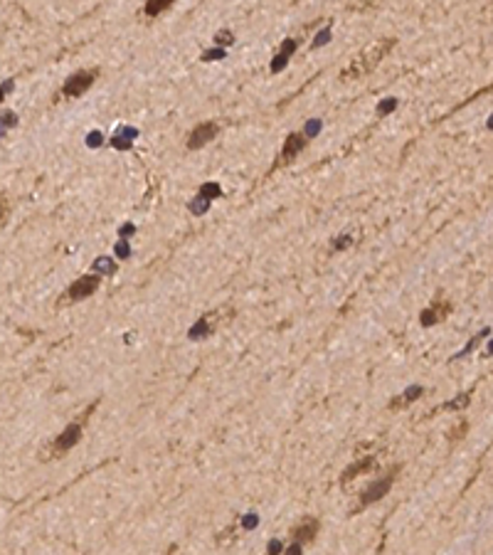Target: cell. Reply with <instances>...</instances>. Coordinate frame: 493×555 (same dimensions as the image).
I'll list each match as a JSON object with an SVG mask.
<instances>
[{
  "label": "cell",
  "mask_w": 493,
  "mask_h": 555,
  "mask_svg": "<svg viewBox=\"0 0 493 555\" xmlns=\"http://www.w3.org/2000/svg\"><path fill=\"white\" fill-rule=\"evenodd\" d=\"M0 126H3V128L17 126V114H15V111H3V114H0Z\"/></svg>",
  "instance_id": "cell-17"
},
{
  "label": "cell",
  "mask_w": 493,
  "mask_h": 555,
  "mask_svg": "<svg viewBox=\"0 0 493 555\" xmlns=\"http://www.w3.org/2000/svg\"><path fill=\"white\" fill-rule=\"evenodd\" d=\"M318 528H321V521L318 518H303L298 526H294L291 530V543H298V545H306L311 543L316 536H318Z\"/></svg>",
  "instance_id": "cell-6"
},
{
  "label": "cell",
  "mask_w": 493,
  "mask_h": 555,
  "mask_svg": "<svg viewBox=\"0 0 493 555\" xmlns=\"http://www.w3.org/2000/svg\"><path fill=\"white\" fill-rule=\"evenodd\" d=\"M3 99H5V89L0 86V101H3Z\"/></svg>",
  "instance_id": "cell-33"
},
{
  "label": "cell",
  "mask_w": 493,
  "mask_h": 555,
  "mask_svg": "<svg viewBox=\"0 0 493 555\" xmlns=\"http://www.w3.org/2000/svg\"><path fill=\"white\" fill-rule=\"evenodd\" d=\"M111 146H113V148H121V151H126V148H131V141L121 139V136H113V139H111Z\"/></svg>",
  "instance_id": "cell-24"
},
{
  "label": "cell",
  "mask_w": 493,
  "mask_h": 555,
  "mask_svg": "<svg viewBox=\"0 0 493 555\" xmlns=\"http://www.w3.org/2000/svg\"><path fill=\"white\" fill-rule=\"evenodd\" d=\"M79 439H82V422H74L52 442V447L47 449V457L44 459H57V457H62V454H67Z\"/></svg>",
  "instance_id": "cell-3"
},
{
  "label": "cell",
  "mask_w": 493,
  "mask_h": 555,
  "mask_svg": "<svg viewBox=\"0 0 493 555\" xmlns=\"http://www.w3.org/2000/svg\"><path fill=\"white\" fill-rule=\"evenodd\" d=\"M488 353H493V343H491V348H488Z\"/></svg>",
  "instance_id": "cell-35"
},
{
  "label": "cell",
  "mask_w": 493,
  "mask_h": 555,
  "mask_svg": "<svg viewBox=\"0 0 493 555\" xmlns=\"http://www.w3.org/2000/svg\"><path fill=\"white\" fill-rule=\"evenodd\" d=\"M419 395H424V388L422 385H412L409 390H405L402 395H397L392 403H390V410H400V407H407V405H412Z\"/></svg>",
  "instance_id": "cell-11"
},
{
  "label": "cell",
  "mask_w": 493,
  "mask_h": 555,
  "mask_svg": "<svg viewBox=\"0 0 493 555\" xmlns=\"http://www.w3.org/2000/svg\"><path fill=\"white\" fill-rule=\"evenodd\" d=\"M94 269L104 272V274H113V272H116V262L106 259V257H99L97 262H94Z\"/></svg>",
  "instance_id": "cell-15"
},
{
  "label": "cell",
  "mask_w": 493,
  "mask_h": 555,
  "mask_svg": "<svg viewBox=\"0 0 493 555\" xmlns=\"http://www.w3.org/2000/svg\"><path fill=\"white\" fill-rule=\"evenodd\" d=\"M296 47H298V42H294V40H286V45H284V47H281V55L291 57V52H294Z\"/></svg>",
  "instance_id": "cell-28"
},
{
  "label": "cell",
  "mask_w": 493,
  "mask_h": 555,
  "mask_svg": "<svg viewBox=\"0 0 493 555\" xmlns=\"http://www.w3.org/2000/svg\"><path fill=\"white\" fill-rule=\"evenodd\" d=\"M168 8H170L168 0H155V3H148V5L143 8V13L148 15V17H153V15L163 13V10H168Z\"/></svg>",
  "instance_id": "cell-14"
},
{
  "label": "cell",
  "mask_w": 493,
  "mask_h": 555,
  "mask_svg": "<svg viewBox=\"0 0 493 555\" xmlns=\"http://www.w3.org/2000/svg\"><path fill=\"white\" fill-rule=\"evenodd\" d=\"M119 136L128 141V139H136V136H138V131H136V128H128V126H124V128L119 131Z\"/></svg>",
  "instance_id": "cell-27"
},
{
  "label": "cell",
  "mask_w": 493,
  "mask_h": 555,
  "mask_svg": "<svg viewBox=\"0 0 493 555\" xmlns=\"http://www.w3.org/2000/svg\"><path fill=\"white\" fill-rule=\"evenodd\" d=\"M94 77H97V72H77V74H72L69 79L64 82V86H62V97H67V99L82 97L86 89L94 84Z\"/></svg>",
  "instance_id": "cell-5"
},
{
  "label": "cell",
  "mask_w": 493,
  "mask_h": 555,
  "mask_svg": "<svg viewBox=\"0 0 493 555\" xmlns=\"http://www.w3.org/2000/svg\"><path fill=\"white\" fill-rule=\"evenodd\" d=\"M449 314V304H441V301H434V304L429 306V308H424L419 321H422V326H434L437 321H441L444 316Z\"/></svg>",
  "instance_id": "cell-8"
},
{
  "label": "cell",
  "mask_w": 493,
  "mask_h": 555,
  "mask_svg": "<svg viewBox=\"0 0 493 555\" xmlns=\"http://www.w3.org/2000/svg\"><path fill=\"white\" fill-rule=\"evenodd\" d=\"M86 143H89L91 148H97V146H101V134H99V131H91V134L86 136Z\"/></svg>",
  "instance_id": "cell-26"
},
{
  "label": "cell",
  "mask_w": 493,
  "mask_h": 555,
  "mask_svg": "<svg viewBox=\"0 0 493 555\" xmlns=\"http://www.w3.org/2000/svg\"><path fill=\"white\" fill-rule=\"evenodd\" d=\"M0 134H3V131H0Z\"/></svg>",
  "instance_id": "cell-37"
},
{
  "label": "cell",
  "mask_w": 493,
  "mask_h": 555,
  "mask_svg": "<svg viewBox=\"0 0 493 555\" xmlns=\"http://www.w3.org/2000/svg\"><path fill=\"white\" fill-rule=\"evenodd\" d=\"M0 217H3V205H0Z\"/></svg>",
  "instance_id": "cell-36"
},
{
  "label": "cell",
  "mask_w": 493,
  "mask_h": 555,
  "mask_svg": "<svg viewBox=\"0 0 493 555\" xmlns=\"http://www.w3.org/2000/svg\"><path fill=\"white\" fill-rule=\"evenodd\" d=\"M128 254H131V247L126 245V239H121L119 245H116V257H121V259H126Z\"/></svg>",
  "instance_id": "cell-23"
},
{
  "label": "cell",
  "mask_w": 493,
  "mask_h": 555,
  "mask_svg": "<svg viewBox=\"0 0 493 555\" xmlns=\"http://www.w3.org/2000/svg\"><path fill=\"white\" fill-rule=\"evenodd\" d=\"M222 195V188L217 185V183H205L202 188H200V197H205V200H215V197H220Z\"/></svg>",
  "instance_id": "cell-13"
},
{
  "label": "cell",
  "mask_w": 493,
  "mask_h": 555,
  "mask_svg": "<svg viewBox=\"0 0 493 555\" xmlns=\"http://www.w3.org/2000/svg\"><path fill=\"white\" fill-rule=\"evenodd\" d=\"M217 131H220V126L212 124V121L195 126V128H193V134L187 136V148H193V151H195V148H202L207 141H212L215 136H217Z\"/></svg>",
  "instance_id": "cell-7"
},
{
  "label": "cell",
  "mask_w": 493,
  "mask_h": 555,
  "mask_svg": "<svg viewBox=\"0 0 493 555\" xmlns=\"http://www.w3.org/2000/svg\"><path fill=\"white\" fill-rule=\"evenodd\" d=\"M99 281L101 279L97 274H86V277L77 279L67 292L62 294V304H74V301H82V299H89L91 294L99 289Z\"/></svg>",
  "instance_id": "cell-2"
},
{
  "label": "cell",
  "mask_w": 493,
  "mask_h": 555,
  "mask_svg": "<svg viewBox=\"0 0 493 555\" xmlns=\"http://www.w3.org/2000/svg\"><path fill=\"white\" fill-rule=\"evenodd\" d=\"M394 472H397V467H394L392 472L387 474L385 479H378V481H372V484L367 486L365 491L360 494V503H358V508H365L370 503H375V501H380L390 489H392V481H394Z\"/></svg>",
  "instance_id": "cell-4"
},
{
  "label": "cell",
  "mask_w": 493,
  "mask_h": 555,
  "mask_svg": "<svg viewBox=\"0 0 493 555\" xmlns=\"http://www.w3.org/2000/svg\"><path fill=\"white\" fill-rule=\"evenodd\" d=\"M318 131H321V121H318V119H311L309 126H306V131H303V136H306V139H313Z\"/></svg>",
  "instance_id": "cell-19"
},
{
  "label": "cell",
  "mask_w": 493,
  "mask_h": 555,
  "mask_svg": "<svg viewBox=\"0 0 493 555\" xmlns=\"http://www.w3.org/2000/svg\"><path fill=\"white\" fill-rule=\"evenodd\" d=\"M375 464V457H363V459H358L355 464H350L345 472L340 474V484H348V481H353L355 476H360V474H365L370 467Z\"/></svg>",
  "instance_id": "cell-9"
},
{
  "label": "cell",
  "mask_w": 493,
  "mask_h": 555,
  "mask_svg": "<svg viewBox=\"0 0 493 555\" xmlns=\"http://www.w3.org/2000/svg\"><path fill=\"white\" fill-rule=\"evenodd\" d=\"M232 40H234V35H232L229 30H220V32L215 35V42H217V45H232Z\"/></svg>",
  "instance_id": "cell-20"
},
{
  "label": "cell",
  "mask_w": 493,
  "mask_h": 555,
  "mask_svg": "<svg viewBox=\"0 0 493 555\" xmlns=\"http://www.w3.org/2000/svg\"><path fill=\"white\" fill-rule=\"evenodd\" d=\"M331 40V30L325 28V30H321L318 35H316V42H313V47H323L325 42Z\"/></svg>",
  "instance_id": "cell-22"
},
{
  "label": "cell",
  "mask_w": 493,
  "mask_h": 555,
  "mask_svg": "<svg viewBox=\"0 0 493 555\" xmlns=\"http://www.w3.org/2000/svg\"><path fill=\"white\" fill-rule=\"evenodd\" d=\"M207 208H210V200H205V197H195L190 203V212L193 215H202V212H207Z\"/></svg>",
  "instance_id": "cell-16"
},
{
  "label": "cell",
  "mask_w": 493,
  "mask_h": 555,
  "mask_svg": "<svg viewBox=\"0 0 493 555\" xmlns=\"http://www.w3.org/2000/svg\"><path fill=\"white\" fill-rule=\"evenodd\" d=\"M303 146H306V136H301V134H291L286 143H284V151H281V158L289 163L291 158H296L298 153L303 151Z\"/></svg>",
  "instance_id": "cell-10"
},
{
  "label": "cell",
  "mask_w": 493,
  "mask_h": 555,
  "mask_svg": "<svg viewBox=\"0 0 493 555\" xmlns=\"http://www.w3.org/2000/svg\"><path fill=\"white\" fill-rule=\"evenodd\" d=\"M133 232H136V227H133V225H121V230H119V235H121V237H131Z\"/></svg>",
  "instance_id": "cell-30"
},
{
  "label": "cell",
  "mask_w": 493,
  "mask_h": 555,
  "mask_svg": "<svg viewBox=\"0 0 493 555\" xmlns=\"http://www.w3.org/2000/svg\"><path fill=\"white\" fill-rule=\"evenodd\" d=\"M390 47H392V40H382L380 45H375V47L370 50V55H365L363 59H355L350 70H345L340 77L345 79V77H358V74H363V72H370L375 64H378V62H380V57L385 55Z\"/></svg>",
  "instance_id": "cell-1"
},
{
  "label": "cell",
  "mask_w": 493,
  "mask_h": 555,
  "mask_svg": "<svg viewBox=\"0 0 493 555\" xmlns=\"http://www.w3.org/2000/svg\"><path fill=\"white\" fill-rule=\"evenodd\" d=\"M348 245H350V237L345 235V237H338V242H336L333 247H336V250H343V247H348Z\"/></svg>",
  "instance_id": "cell-31"
},
{
  "label": "cell",
  "mask_w": 493,
  "mask_h": 555,
  "mask_svg": "<svg viewBox=\"0 0 493 555\" xmlns=\"http://www.w3.org/2000/svg\"><path fill=\"white\" fill-rule=\"evenodd\" d=\"M225 57V50H210L202 55V62H210V59H222Z\"/></svg>",
  "instance_id": "cell-25"
},
{
  "label": "cell",
  "mask_w": 493,
  "mask_h": 555,
  "mask_svg": "<svg viewBox=\"0 0 493 555\" xmlns=\"http://www.w3.org/2000/svg\"><path fill=\"white\" fill-rule=\"evenodd\" d=\"M210 333H212V323L207 321V316H202V319H200L195 326L190 328V333H187V336H190L193 341H200V338H207Z\"/></svg>",
  "instance_id": "cell-12"
},
{
  "label": "cell",
  "mask_w": 493,
  "mask_h": 555,
  "mask_svg": "<svg viewBox=\"0 0 493 555\" xmlns=\"http://www.w3.org/2000/svg\"><path fill=\"white\" fill-rule=\"evenodd\" d=\"M488 128H493V116H491V121H488Z\"/></svg>",
  "instance_id": "cell-34"
},
{
  "label": "cell",
  "mask_w": 493,
  "mask_h": 555,
  "mask_svg": "<svg viewBox=\"0 0 493 555\" xmlns=\"http://www.w3.org/2000/svg\"><path fill=\"white\" fill-rule=\"evenodd\" d=\"M301 548H303V545H298V543H294V545H291V548L286 550V555H301Z\"/></svg>",
  "instance_id": "cell-32"
},
{
  "label": "cell",
  "mask_w": 493,
  "mask_h": 555,
  "mask_svg": "<svg viewBox=\"0 0 493 555\" xmlns=\"http://www.w3.org/2000/svg\"><path fill=\"white\" fill-rule=\"evenodd\" d=\"M394 109H397V99H385V101L378 104V114H380V116H385V114H390V111H394Z\"/></svg>",
  "instance_id": "cell-18"
},
{
  "label": "cell",
  "mask_w": 493,
  "mask_h": 555,
  "mask_svg": "<svg viewBox=\"0 0 493 555\" xmlns=\"http://www.w3.org/2000/svg\"><path fill=\"white\" fill-rule=\"evenodd\" d=\"M468 403V397L466 395H459V400H454V403H449V405H444L447 410H456V407H461V405H466Z\"/></svg>",
  "instance_id": "cell-29"
},
{
  "label": "cell",
  "mask_w": 493,
  "mask_h": 555,
  "mask_svg": "<svg viewBox=\"0 0 493 555\" xmlns=\"http://www.w3.org/2000/svg\"><path fill=\"white\" fill-rule=\"evenodd\" d=\"M286 62H289V57L279 52V55L274 57V62H271V72H274V74H276V72H281L284 67H286Z\"/></svg>",
  "instance_id": "cell-21"
}]
</instances>
